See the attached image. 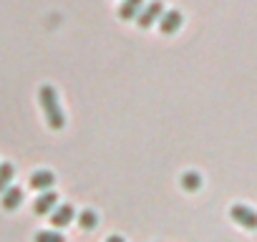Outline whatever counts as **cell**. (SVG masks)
Here are the masks:
<instances>
[{"instance_id": "4", "label": "cell", "mask_w": 257, "mask_h": 242, "mask_svg": "<svg viewBox=\"0 0 257 242\" xmlns=\"http://www.w3.org/2000/svg\"><path fill=\"white\" fill-rule=\"evenodd\" d=\"M182 28V13L179 11H169V13H164L162 18H159V31L164 33V36H172V33H177Z\"/></svg>"}, {"instance_id": "8", "label": "cell", "mask_w": 257, "mask_h": 242, "mask_svg": "<svg viewBox=\"0 0 257 242\" xmlns=\"http://www.w3.org/2000/svg\"><path fill=\"white\" fill-rule=\"evenodd\" d=\"M21 202H23V189H18V187H8L6 192H3V209H18L21 207Z\"/></svg>"}, {"instance_id": "11", "label": "cell", "mask_w": 257, "mask_h": 242, "mask_svg": "<svg viewBox=\"0 0 257 242\" xmlns=\"http://www.w3.org/2000/svg\"><path fill=\"white\" fill-rule=\"evenodd\" d=\"M182 187H184L187 192H197V189L202 187V177H199L197 172H187V174L182 177Z\"/></svg>"}, {"instance_id": "9", "label": "cell", "mask_w": 257, "mask_h": 242, "mask_svg": "<svg viewBox=\"0 0 257 242\" xmlns=\"http://www.w3.org/2000/svg\"><path fill=\"white\" fill-rule=\"evenodd\" d=\"M142 0H123V6L118 8V16L123 18V21H132V18H137L139 13H142Z\"/></svg>"}, {"instance_id": "2", "label": "cell", "mask_w": 257, "mask_h": 242, "mask_svg": "<svg viewBox=\"0 0 257 242\" xmlns=\"http://www.w3.org/2000/svg\"><path fill=\"white\" fill-rule=\"evenodd\" d=\"M229 217H232L239 227H244V229H257V212L249 209L247 204H234V207L229 209Z\"/></svg>"}, {"instance_id": "13", "label": "cell", "mask_w": 257, "mask_h": 242, "mask_svg": "<svg viewBox=\"0 0 257 242\" xmlns=\"http://www.w3.org/2000/svg\"><path fill=\"white\" fill-rule=\"evenodd\" d=\"M36 242H66L63 234H58L56 229H48V232H38L36 234Z\"/></svg>"}, {"instance_id": "3", "label": "cell", "mask_w": 257, "mask_h": 242, "mask_svg": "<svg viewBox=\"0 0 257 242\" xmlns=\"http://www.w3.org/2000/svg\"><path fill=\"white\" fill-rule=\"evenodd\" d=\"M164 16V6H162V0H152V3L137 16V21H139V26L142 28H149V26H154V21H159Z\"/></svg>"}, {"instance_id": "14", "label": "cell", "mask_w": 257, "mask_h": 242, "mask_svg": "<svg viewBox=\"0 0 257 242\" xmlns=\"http://www.w3.org/2000/svg\"><path fill=\"white\" fill-rule=\"evenodd\" d=\"M106 242H123V237H108Z\"/></svg>"}, {"instance_id": "7", "label": "cell", "mask_w": 257, "mask_h": 242, "mask_svg": "<svg viewBox=\"0 0 257 242\" xmlns=\"http://www.w3.org/2000/svg\"><path fill=\"white\" fill-rule=\"evenodd\" d=\"M53 182H56V177H53L48 169H38V172L31 174V187L38 189V192H48V189L53 187Z\"/></svg>"}, {"instance_id": "10", "label": "cell", "mask_w": 257, "mask_h": 242, "mask_svg": "<svg viewBox=\"0 0 257 242\" xmlns=\"http://www.w3.org/2000/svg\"><path fill=\"white\" fill-rule=\"evenodd\" d=\"M13 174H16V169H13V164H0V194H3L8 187H11V182H13Z\"/></svg>"}, {"instance_id": "12", "label": "cell", "mask_w": 257, "mask_h": 242, "mask_svg": "<svg viewBox=\"0 0 257 242\" xmlns=\"http://www.w3.org/2000/svg\"><path fill=\"white\" fill-rule=\"evenodd\" d=\"M96 222H98V217H96L93 209H86V212H81V217H78V224H81L83 229H93Z\"/></svg>"}, {"instance_id": "5", "label": "cell", "mask_w": 257, "mask_h": 242, "mask_svg": "<svg viewBox=\"0 0 257 242\" xmlns=\"http://www.w3.org/2000/svg\"><path fill=\"white\" fill-rule=\"evenodd\" d=\"M56 202H58L56 192H43V194L36 199V204H33V212H36V214H41V217H43V214H51V212L58 207Z\"/></svg>"}, {"instance_id": "1", "label": "cell", "mask_w": 257, "mask_h": 242, "mask_svg": "<svg viewBox=\"0 0 257 242\" xmlns=\"http://www.w3.org/2000/svg\"><path fill=\"white\" fill-rule=\"evenodd\" d=\"M38 101H41V108H43V116H46V121H48V127H51V129H63V127H66V116H63V111H61L56 88H53V86H41Z\"/></svg>"}, {"instance_id": "6", "label": "cell", "mask_w": 257, "mask_h": 242, "mask_svg": "<svg viewBox=\"0 0 257 242\" xmlns=\"http://www.w3.org/2000/svg\"><path fill=\"white\" fill-rule=\"evenodd\" d=\"M71 219H73V207H71V204H61V207H56V209L51 212V224L58 227V229L68 227Z\"/></svg>"}]
</instances>
